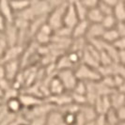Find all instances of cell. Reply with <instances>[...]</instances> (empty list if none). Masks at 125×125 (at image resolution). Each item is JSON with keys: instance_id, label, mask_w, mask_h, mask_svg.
<instances>
[{"instance_id": "1", "label": "cell", "mask_w": 125, "mask_h": 125, "mask_svg": "<svg viewBox=\"0 0 125 125\" xmlns=\"http://www.w3.org/2000/svg\"><path fill=\"white\" fill-rule=\"evenodd\" d=\"M74 73L79 81L86 82V83H88V82L96 83V82L101 81V79H102V76H101L98 69L91 68L83 63L75 67Z\"/></svg>"}, {"instance_id": "2", "label": "cell", "mask_w": 125, "mask_h": 125, "mask_svg": "<svg viewBox=\"0 0 125 125\" xmlns=\"http://www.w3.org/2000/svg\"><path fill=\"white\" fill-rule=\"evenodd\" d=\"M67 6H68V2L63 1L59 6L52 10V11L49 13L47 17V23L51 25V27L55 30V32L63 26L64 14L66 11Z\"/></svg>"}, {"instance_id": "3", "label": "cell", "mask_w": 125, "mask_h": 125, "mask_svg": "<svg viewBox=\"0 0 125 125\" xmlns=\"http://www.w3.org/2000/svg\"><path fill=\"white\" fill-rule=\"evenodd\" d=\"M56 76L59 78V80L62 82L63 86L67 92H72L74 88L75 85L77 84L78 79L75 75L74 69L62 70L57 72Z\"/></svg>"}, {"instance_id": "4", "label": "cell", "mask_w": 125, "mask_h": 125, "mask_svg": "<svg viewBox=\"0 0 125 125\" xmlns=\"http://www.w3.org/2000/svg\"><path fill=\"white\" fill-rule=\"evenodd\" d=\"M30 10L35 18L37 17H48L52 11L50 1H31Z\"/></svg>"}, {"instance_id": "5", "label": "cell", "mask_w": 125, "mask_h": 125, "mask_svg": "<svg viewBox=\"0 0 125 125\" xmlns=\"http://www.w3.org/2000/svg\"><path fill=\"white\" fill-rule=\"evenodd\" d=\"M19 100L21 101V104H22L24 109H31L40 104H42L45 102V99H42L41 97H38L36 95H33L28 92L20 93Z\"/></svg>"}, {"instance_id": "6", "label": "cell", "mask_w": 125, "mask_h": 125, "mask_svg": "<svg viewBox=\"0 0 125 125\" xmlns=\"http://www.w3.org/2000/svg\"><path fill=\"white\" fill-rule=\"evenodd\" d=\"M80 20L78 18V15L75 10L74 5L73 1H68V6L66 9V11L64 14V21H63V25L66 27H69L71 29H73L75 25H77V23Z\"/></svg>"}, {"instance_id": "7", "label": "cell", "mask_w": 125, "mask_h": 125, "mask_svg": "<svg viewBox=\"0 0 125 125\" xmlns=\"http://www.w3.org/2000/svg\"><path fill=\"white\" fill-rule=\"evenodd\" d=\"M24 47L21 45H14V46H10L6 51L5 55L2 56V58L0 59L1 64H5V63L14 61V60H19L20 57H22L24 54Z\"/></svg>"}, {"instance_id": "8", "label": "cell", "mask_w": 125, "mask_h": 125, "mask_svg": "<svg viewBox=\"0 0 125 125\" xmlns=\"http://www.w3.org/2000/svg\"><path fill=\"white\" fill-rule=\"evenodd\" d=\"M47 87H48V92L50 96H57V95H61L67 92L63 86L62 82L59 80V78L56 75L51 78Z\"/></svg>"}, {"instance_id": "9", "label": "cell", "mask_w": 125, "mask_h": 125, "mask_svg": "<svg viewBox=\"0 0 125 125\" xmlns=\"http://www.w3.org/2000/svg\"><path fill=\"white\" fill-rule=\"evenodd\" d=\"M3 65L5 66V70H6V78L10 82L14 81L15 78L20 73V67H21L20 60L10 61Z\"/></svg>"}, {"instance_id": "10", "label": "cell", "mask_w": 125, "mask_h": 125, "mask_svg": "<svg viewBox=\"0 0 125 125\" xmlns=\"http://www.w3.org/2000/svg\"><path fill=\"white\" fill-rule=\"evenodd\" d=\"M104 31H105V29L104 28L102 24H89L88 32H87V35H86L87 42L102 39Z\"/></svg>"}, {"instance_id": "11", "label": "cell", "mask_w": 125, "mask_h": 125, "mask_svg": "<svg viewBox=\"0 0 125 125\" xmlns=\"http://www.w3.org/2000/svg\"><path fill=\"white\" fill-rule=\"evenodd\" d=\"M3 34L6 37L9 46H14L18 44L19 30L14 24H9L7 25L6 30Z\"/></svg>"}, {"instance_id": "12", "label": "cell", "mask_w": 125, "mask_h": 125, "mask_svg": "<svg viewBox=\"0 0 125 125\" xmlns=\"http://www.w3.org/2000/svg\"><path fill=\"white\" fill-rule=\"evenodd\" d=\"M0 13L5 18L6 22L9 24H13L15 20V13L12 10L10 1L1 0L0 1Z\"/></svg>"}, {"instance_id": "13", "label": "cell", "mask_w": 125, "mask_h": 125, "mask_svg": "<svg viewBox=\"0 0 125 125\" xmlns=\"http://www.w3.org/2000/svg\"><path fill=\"white\" fill-rule=\"evenodd\" d=\"M89 23L87 20L79 21L77 25L73 28L72 31V39L77 40V39H86V35L88 32Z\"/></svg>"}, {"instance_id": "14", "label": "cell", "mask_w": 125, "mask_h": 125, "mask_svg": "<svg viewBox=\"0 0 125 125\" xmlns=\"http://www.w3.org/2000/svg\"><path fill=\"white\" fill-rule=\"evenodd\" d=\"M4 105L9 112L15 114V115H18L20 113H22L24 110L23 105L21 104V101L19 100V97L12 98V99H10V100L4 102Z\"/></svg>"}, {"instance_id": "15", "label": "cell", "mask_w": 125, "mask_h": 125, "mask_svg": "<svg viewBox=\"0 0 125 125\" xmlns=\"http://www.w3.org/2000/svg\"><path fill=\"white\" fill-rule=\"evenodd\" d=\"M80 113L82 114L83 118L85 119L86 122H90V121H95V119H97V117L99 116L94 106L89 105V104H85L81 106L80 108Z\"/></svg>"}, {"instance_id": "16", "label": "cell", "mask_w": 125, "mask_h": 125, "mask_svg": "<svg viewBox=\"0 0 125 125\" xmlns=\"http://www.w3.org/2000/svg\"><path fill=\"white\" fill-rule=\"evenodd\" d=\"M110 101H111L112 108L115 110H117L122 106H125V94L121 93L119 90L116 89L110 95Z\"/></svg>"}, {"instance_id": "17", "label": "cell", "mask_w": 125, "mask_h": 125, "mask_svg": "<svg viewBox=\"0 0 125 125\" xmlns=\"http://www.w3.org/2000/svg\"><path fill=\"white\" fill-rule=\"evenodd\" d=\"M104 14L101 12V10L97 8L89 10L87 15V21L89 24H101L104 20Z\"/></svg>"}, {"instance_id": "18", "label": "cell", "mask_w": 125, "mask_h": 125, "mask_svg": "<svg viewBox=\"0 0 125 125\" xmlns=\"http://www.w3.org/2000/svg\"><path fill=\"white\" fill-rule=\"evenodd\" d=\"M113 15L118 22L125 21V3L124 1H118L117 5L113 10Z\"/></svg>"}, {"instance_id": "19", "label": "cell", "mask_w": 125, "mask_h": 125, "mask_svg": "<svg viewBox=\"0 0 125 125\" xmlns=\"http://www.w3.org/2000/svg\"><path fill=\"white\" fill-rule=\"evenodd\" d=\"M119 39V33L117 32L116 28H113V29L105 30L101 40H103L104 42H107V43L114 44Z\"/></svg>"}, {"instance_id": "20", "label": "cell", "mask_w": 125, "mask_h": 125, "mask_svg": "<svg viewBox=\"0 0 125 125\" xmlns=\"http://www.w3.org/2000/svg\"><path fill=\"white\" fill-rule=\"evenodd\" d=\"M61 123H62V114L57 109H55L48 114L46 125H60Z\"/></svg>"}, {"instance_id": "21", "label": "cell", "mask_w": 125, "mask_h": 125, "mask_svg": "<svg viewBox=\"0 0 125 125\" xmlns=\"http://www.w3.org/2000/svg\"><path fill=\"white\" fill-rule=\"evenodd\" d=\"M10 4L14 13L17 14L28 9L30 7L31 1H24V0L23 1H10Z\"/></svg>"}, {"instance_id": "22", "label": "cell", "mask_w": 125, "mask_h": 125, "mask_svg": "<svg viewBox=\"0 0 125 125\" xmlns=\"http://www.w3.org/2000/svg\"><path fill=\"white\" fill-rule=\"evenodd\" d=\"M56 68L59 71H62V70H69V69H73V65L70 62L69 58L67 55H63L60 57H58L57 61L56 63Z\"/></svg>"}, {"instance_id": "23", "label": "cell", "mask_w": 125, "mask_h": 125, "mask_svg": "<svg viewBox=\"0 0 125 125\" xmlns=\"http://www.w3.org/2000/svg\"><path fill=\"white\" fill-rule=\"evenodd\" d=\"M73 5H74L75 10H76V13L78 15V18L80 21H83V20H86L87 19V15H88V10L86 8V7L83 5L82 1H79V0H75V1H73Z\"/></svg>"}, {"instance_id": "24", "label": "cell", "mask_w": 125, "mask_h": 125, "mask_svg": "<svg viewBox=\"0 0 125 125\" xmlns=\"http://www.w3.org/2000/svg\"><path fill=\"white\" fill-rule=\"evenodd\" d=\"M33 38H34V41L37 44L41 45V46H46L50 42H52V38L53 37L44 35L41 32H37Z\"/></svg>"}, {"instance_id": "25", "label": "cell", "mask_w": 125, "mask_h": 125, "mask_svg": "<svg viewBox=\"0 0 125 125\" xmlns=\"http://www.w3.org/2000/svg\"><path fill=\"white\" fill-rule=\"evenodd\" d=\"M101 24H102V25L104 26V28L105 30H108V29L115 28L117 24H118V21H117V19L115 18L114 15H108V16L104 17V20H103V22Z\"/></svg>"}, {"instance_id": "26", "label": "cell", "mask_w": 125, "mask_h": 125, "mask_svg": "<svg viewBox=\"0 0 125 125\" xmlns=\"http://www.w3.org/2000/svg\"><path fill=\"white\" fill-rule=\"evenodd\" d=\"M104 117H105L107 125H118L120 122L119 118H118V115H117V111L115 109H113V108H111L104 115Z\"/></svg>"}, {"instance_id": "27", "label": "cell", "mask_w": 125, "mask_h": 125, "mask_svg": "<svg viewBox=\"0 0 125 125\" xmlns=\"http://www.w3.org/2000/svg\"><path fill=\"white\" fill-rule=\"evenodd\" d=\"M77 115L74 113H64L62 114V122L65 125H75L77 121Z\"/></svg>"}, {"instance_id": "28", "label": "cell", "mask_w": 125, "mask_h": 125, "mask_svg": "<svg viewBox=\"0 0 125 125\" xmlns=\"http://www.w3.org/2000/svg\"><path fill=\"white\" fill-rule=\"evenodd\" d=\"M98 9L101 10V12L104 14V16H108V15H113V8L109 7L107 4H105L103 1H99V4H98Z\"/></svg>"}, {"instance_id": "29", "label": "cell", "mask_w": 125, "mask_h": 125, "mask_svg": "<svg viewBox=\"0 0 125 125\" xmlns=\"http://www.w3.org/2000/svg\"><path fill=\"white\" fill-rule=\"evenodd\" d=\"M72 92L76 94H81V95H86V93H87V83L78 80L77 84L75 85L74 88Z\"/></svg>"}, {"instance_id": "30", "label": "cell", "mask_w": 125, "mask_h": 125, "mask_svg": "<svg viewBox=\"0 0 125 125\" xmlns=\"http://www.w3.org/2000/svg\"><path fill=\"white\" fill-rule=\"evenodd\" d=\"M9 43L7 42L6 37L4 36V34H0V59L2 58V56L5 55L6 51L8 50L9 48Z\"/></svg>"}, {"instance_id": "31", "label": "cell", "mask_w": 125, "mask_h": 125, "mask_svg": "<svg viewBox=\"0 0 125 125\" xmlns=\"http://www.w3.org/2000/svg\"><path fill=\"white\" fill-rule=\"evenodd\" d=\"M47 116L37 117V118L30 119L28 121V125H46V123H47Z\"/></svg>"}, {"instance_id": "32", "label": "cell", "mask_w": 125, "mask_h": 125, "mask_svg": "<svg viewBox=\"0 0 125 125\" xmlns=\"http://www.w3.org/2000/svg\"><path fill=\"white\" fill-rule=\"evenodd\" d=\"M81 1L83 5L86 7L88 10L97 8L98 4H99V1H97V0H81Z\"/></svg>"}, {"instance_id": "33", "label": "cell", "mask_w": 125, "mask_h": 125, "mask_svg": "<svg viewBox=\"0 0 125 125\" xmlns=\"http://www.w3.org/2000/svg\"><path fill=\"white\" fill-rule=\"evenodd\" d=\"M116 30L119 33V38H125V23L124 22H118L116 25Z\"/></svg>"}, {"instance_id": "34", "label": "cell", "mask_w": 125, "mask_h": 125, "mask_svg": "<svg viewBox=\"0 0 125 125\" xmlns=\"http://www.w3.org/2000/svg\"><path fill=\"white\" fill-rule=\"evenodd\" d=\"M113 45L119 51H125V38H119Z\"/></svg>"}, {"instance_id": "35", "label": "cell", "mask_w": 125, "mask_h": 125, "mask_svg": "<svg viewBox=\"0 0 125 125\" xmlns=\"http://www.w3.org/2000/svg\"><path fill=\"white\" fill-rule=\"evenodd\" d=\"M117 115L120 122H125V106H122L117 109Z\"/></svg>"}, {"instance_id": "36", "label": "cell", "mask_w": 125, "mask_h": 125, "mask_svg": "<svg viewBox=\"0 0 125 125\" xmlns=\"http://www.w3.org/2000/svg\"><path fill=\"white\" fill-rule=\"evenodd\" d=\"M94 125H107L104 115H100V116H98L97 119H95V121H94Z\"/></svg>"}, {"instance_id": "37", "label": "cell", "mask_w": 125, "mask_h": 125, "mask_svg": "<svg viewBox=\"0 0 125 125\" xmlns=\"http://www.w3.org/2000/svg\"><path fill=\"white\" fill-rule=\"evenodd\" d=\"M7 25H8V23L6 22L5 18L0 13V34H2V33L5 32V30H6L7 28Z\"/></svg>"}, {"instance_id": "38", "label": "cell", "mask_w": 125, "mask_h": 125, "mask_svg": "<svg viewBox=\"0 0 125 125\" xmlns=\"http://www.w3.org/2000/svg\"><path fill=\"white\" fill-rule=\"evenodd\" d=\"M4 78H6V70H5V66L0 63V80Z\"/></svg>"}, {"instance_id": "39", "label": "cell", "mask_w": 125, "mask_h": 125, "mask_svg": "<svg viewBox=\"0 0 125 125\" xmlns=\"http://www.w3.org/2000/svg\"><path fill=\"white\" fill-rule=\"evenodd\" d=\"M104 2L107 4L109 7H111V8H115V6L117 5V3H118V0H104Z\"/></svg>"}, {"instance_id": "40", "label": "cell", "mask_w": 125, "mask_h": 125, "mask_svg": "<svg viewBox=\"0 0 125 125\" xmlns=\"http://www.w3.org/2000/svg\"><path fill=\"white\" fill-rule=\"evenodd\" d=\"M4 96H5V91L2 88H0V99L3 100V102H4Z\"/></svg>"}, {"instance_id": "41", "label": "cell", "mask_w": 125, "mask_h": 125, "mask_svg": "<svg viewBox=\"0 0 125 125\" xmlns=\"http://www.w3.org/2000/svg\"><path fill=\"white\" fill-rule=\"evenodd\" d=\"M85 125H94V121H90V122H86Z\"/></svg>"}, {"instance_id": "42", "label": "cell", "mask_w": 125, "mask_h": 125, "mask_svg": "<svg viewBox=\"0 0 125 125\" xmlns=\"http://www.w3.org/2000/svg\"><path fill=\"white\" fill-rule=\"evenodd\" d=\"M4 106H5L4 104H2V105H0V112H1L2 110H3V108H4Z\"/></svg>"}, {"instance_id": "43", "label": "cell", "mask_w": 125, "mask_h": 125, "mask_svg": "<svg viewBox=\"0 0 125 125\" xmlns=\"http://www.w3.org/2000/svg\"><path fill=\"white\" fill-rule=\"evenodd\" d=\"M2 104H4V102H3V100L0 99V105H2Z\"/></svg>"}, {"instance_id": "44", "label": "cell", "mask_w": 125, "mask_h": 125, "mask_svg": "<svg viewBox=\"0 0 125 125\" xmlns=\"http://www.w3.org/2000/svg\"><path fill=\"white\" fill-rule=\"evenodd\" d=\"M21 125H28V122H26V123H23V124H21Z\"/></svg>"}, {"instance_id": "45", "label": "cell", "mask_w": 125, "mask_h": 125, "mask_svg": "<svg viewBox=\"0 0 125 125\" xmlns=\"http://www.w3.org/2000/svg\"><path fill=\"white\" fill-rule=\"evenodd\" d=\"M60 125H65V124H64V123H63V122H62V123H61V124H60Z\"/></svg>"}, {"instance_id": "46", "label": "cell", "mask_w": 125, "mask_h": 125, "mask_svg": "<svg viewBox=\"0 0 125 125\" xmlns=\"http://www.w3.org/2000/svg\"><path fill=\"white\" fill-rule=\"evenodd\" d=\"M124 23H125V21H124Z\"/></svg>"}, {"instance_id": "47", "label": "cell", "mask_w": 125, "mask_h": 125, "mask_svg": "<svg viewBox=\"0 0 125 125\" xmlns=\"http://www.w3.org/2000/svg\"><path fill=\"white\" fill-rule=\"evenodd\" d=\"M124 3H125V1H124Z\"/></svg>"}]
</instances>
